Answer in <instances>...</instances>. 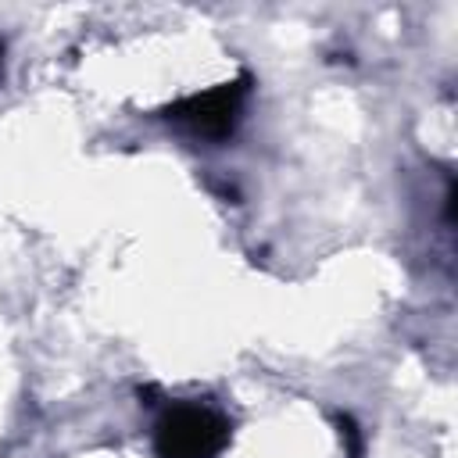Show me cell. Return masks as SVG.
Returning a JSON list of instances; mask_svg holds the SVG:
<instances>
[{"label":"cell","instance_id":"cell-4","mask_svg":"<svg viewBox=\"0 0 458 458\" xmlns=\"http://www.w3.org/2000/svg\"><path fill=\"white\" fill-rule=\"evenodd\" d=\"M0 79H4V39H0Z\"/></svg>","mask_w":458,"mask_h":458},{"label":"cell","instance_id":"cell-3","mask_svg":"<svg viewBox=\"0 0 458 458\" xmlns=\"http://www.w3.org/2000/svg\"><path fill=\"white\" fill-rule=\"evenodd\" d=\"M333 426H336L344 458H365V433H361V426L347 411H333Z\"/></svg>","mask_w":458,"mask_h":458},{"label":"cell","instance_id":"cell-1","mask_svg":"<svg viewBox=\"0 0 458 458\" xmlns=\"http://www.w3.org/2000/svg\"><path fill=\"white\" fill-rule=\"evenodd\" d=\"M233 437L222 411L208 404H175L157 419L154 451L157 458H218Z\"/></svg>","mask_w":458,"mask_h":458},{"label":"cell","instance_id":"cell-2","mask_svg":"<svg viewBox=\"0 0 458 458\" xmlns=\"http://www.w3.org/2000/svg\"><path fill=\"white\" fill-rule=\"evenodd\" d=\"M247 93H250V79L240 75V79L222 82L215 89L190 93V97L175 100L172 107H165V114L175 125H182L186 132L200 136V140H225L236 129V122H240Z\"/></svg>","mask_w":458,"mask_h":458}]
</instances>
